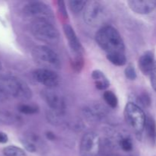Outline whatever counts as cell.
I'll list each match as a JSON object with an SVG mask.
<instances>
[{
	"mask_svg": "<svg viewBox=\"0 0 156 156\" xmlns=\"http://www.w3.org/2000/svg\"><path fill=\"white\" fill-rule=\"evenodd\" d=\"M41 97L53 113L63 115L66 109V101L61 93L54 88H46L41 91Z\"/></svg>",
	"mask_w": 156,
	"mask_h": 156,
	"instance_id": "cell-8",
	"label": "cell"
},
{
	"mask_svg": "<svg viewBox=\"0 0 156 156\" xmlns=\"http://www.w3.org/2000/svg\"><path fill=\"white\" fill-rule=\"evenodd\" d=\"M91 77L94 80L95 87L98 90H106L110 86L109 79L101 70H94L91 73Z\"/></svg>",
	"mask_w": 156,
	"mask_h": 156,
	"instance_id": "cell-16",
	"label": "cell"
},
{
	"mask_svg": "<svg viewBox=\"0 0 156 156\" xmlns=\"http://www.w3.org/2000/svg\"><path fill=\"white\" fill-rule=\"evenodd\" d=\"M125 76L129 80H134L136 78V72L132 64H129L125 69Z\"/></svg>",
	"mask_w": 156,
	"mask_h": 156,
	"instance_id": "cell-26",
	"label": "cell"
},
{
	"mask_svg": "<svg viewBox=\"0 0 156 156\" xmlns=\"http://www.w3.org/2000/svg\"><path fill=\"white\" fill-rule=\"evenodd\" d=\"M47 137L48 138V140H55V135L51 132L47 133Z\"/></svg>",
	"mask_w": 156,
	"mask_h": 156,
	"instance_id": "cell-32",
	"label": "cell"
},
{
	"mask_svg": "<svg viewBox=\"0 0 156 156\" xmlns=\"http://www.w3.org/2000/svg\"><path fill=\"white\" fill-rule=\"evenodd\" d=\"M32 57L34 62L43 69H59L61 66V60L58 54L47 46L35 47L32 50Z\"/></svg>",
	"mask_w": 156,
	"mask_h": 156,
	"instance_id": "cell-3",
	"label": "cell"
},
{
	"mask_svg": "<svg viewBox=\"0 0 156 156\" xmlns=\"http://www.w3.org/2000/svg\"><path fill=\"white\" fill-rule=\"evenodd\" d=\"M84 66L83 56H74L72 61V66L76 72H80Z\"/></svg>",
	"mask_w": 156,
	"mask_h": 156,
	"instance_id": "cell-25",
	"label": "cell"
},
{
	"mask_svg": "<svg viewBox=\"0 0 156 156\" xmlns=\"http://www.w3.org/2000/svg\"><path fill=\"white\" fill-rule=\"evenodd\" d=\"M30 30L36 39L45 44L54 45L59 41V31L50 21L44 20L32 21Z\"/></svg>",
	"mask_w": 156,
	"mask_h": 156,
	"instance_id": "cell-2",
	"label": "cell"
},
{
	"mask_svg": "<svg viewBox=\"0 0 156 156\" xmlns=\"http://www.w3.org/2000/svg\"><path fill=\"white\" fill-rule=\"evenodd\" d=\"M15 122V117L8 111H0V124H12Z\"/></svg>",
	"mask_w": 156,
	"mask_h": 156,
	"instance_id": "cell-23",
	"label": "cell"
},
{
	"mask_svg": "<svg viewBox=\"0 0 156 156\" xmlns=\"http://www.w3.org/2000/svg\"><path fill=\"white\" fill-rule=\"evenodd\" d=\"M117 143L120 149L125 152H130L133 149V143L132 139L128 135L120 136L117 139Z\"/></svg>",
	"mask_w": 156,
	"mask_h": 156,
	"instance_id": "cell-18",
	"label": "cell"
},
{
	"mask_svg": "<svg viewBox=\"0 0 156 156\" xmlns=\"http://www.w3.org/2000/svg\"><path fill=\"white\" fill-rule=\"evenodd\" d=\"M21 141L24 147L32 153L41 150L44 146V142L41 140V137L37 134L31 132L24 134Z\"/></svg>",
	"mask_w": 156,
	"mask_h": 156,
	"instance_id": "cell-13",
	"label": "cell"
},
{
	"mask_svg": "<svg viewBox=\"0 0 156 156\" xmlns=\"http://www.w3.org/2000/svg\"><path fill=\"white\" fill-rule=\"evenodd\" d=\"M87 2L83 0H71L69 2V9L73 13H79L83 10L85 7Z\"/></svg>",
	"mask_w": 156,
	"mask_h": 156,
	"instance_id": "cell-22",
	"label": "cell"
},
{
	"mask_svg": "<svg viewBox=\"0 0 156 156\" xmlns=\"http://www.w3.org/2000/svg\"><path fill=\"white\" fill-rule=\"evenodd\" d=\"M57 6L58 11H59V13L60 14V16L62 17V18H64V19H67V18H68V14H67L65 2L58 1Z\"/></svg>",
	"mask_w": 156,
	"mask_h": 156,
	"instance_id": "cell-27",
	"label": "cell"
},
{
	"mask_svg": "<svg viewBox=\"0 0 156 156\" xmlns=\"http://www.w3.org/2000/svg\"><path fill=\"white\" fill-rule=\"evenodd\" d=\"M104 99L108 106L111 108H115L118 105V99L117 95L111 91H106L104 93Z\"/></svg>",
	"mask_w": 156,
	"mask_h": 156,
	"instance_id": "cell-21",
	"label": "cell"
},
{
	"mask_svg": "<svg viewBox=\"0 0 156 156\" xmlns=\"http://www.w3.org/2000/svg\"><path fill=\"white\" fill-rule=\"evenodd\" d=\"M107 59L114 65L117 66H122L126 63V57L125 53H117L107 55Z\"/></svg>",
	"mask_w": 156,
	"mask_h": 156,
	"instance_id": "cell-19",
	"label": "cell"
},
{
	"mask_svg": "<svg viewBox=\"0 0 156 156\" xmlns=\"http://www.w3.org/2000/svg\"><path fill=\"white\" fill-rule=\"evenodd\" d=\"M63 32L68 41L69 46L74 53V56H82L84 53L83 47L73 27L69 24H64Z\"/></svg>",
	"mask_w": 156,
	"mask_h": 156,
	"instance_id": "cell-11",
	"label": "cell"
},
{
	"mask_svg": "<svg viewBox=\"0 0 156 156\" xmlns=\"http://www.w3.org/2000/svg\"><path fill=\"white\" fill-rule=\"evenodd\" d=\"M150 79H151V85H152V88L156 91V62H155L153 69L150 74Z\"/></svg>",
	"mask_w": 156,
	"mask_h": 156,
	"instance_id": "cell-28",
	"label": "cell"
},
{
	"mask_svg": "<svg viewBox=\"0 0 156 156\" xmlns=\"http://www.w3.org/2000/svg\"><path fill=\"white\" fill-rule=\"evenodd\" d=\"M9 140L8 136L4 133L0 132V143H6Z\"/></svg>",
	"mask_w": 156,
	"mask_h": 156,
	"instance_id": "cell-31",
	"label": "cell"
},
{
	"mask_svg": "<svg viewBox=\"0 0 156 156\" xmlns=\"http://www.w3.org/2000/svg\"><path fill=\"white\" fill-rule=\"evenodd\" d=\"M154 54L152 51H146L139 59V66L144 75H150L154 65Z\"/></svg>",
	"mask_w": 156,
	"mask_h": 156,
	"instance_id": "cell-15",
	"label": "cell"
},
{
	"mask_svg": "<svg viewBox=\"0 0 156 156\" xmlns=\"http://www.w3.org/2000/svg\"><path fill=\"white\" fill-rule=\"evenodd\" d=\"M24 16L32 19V21L44 20L53 22L54 14L50 6L43 2H31L24 6L23 9Z\"/></svg>",
	"mask_w": 156,
	"mask_h": 156,
	"instance_id": "cell-6",
	"label": "cell"
},
{
	"mask_svg": "<svg viewBox=\"0 0 156 156\" xmlns=\"http://www.w3.org/2000/svg\"><path fill=\"white\" fill-rule=\"evenodd\" d=\"M144 129H146L147 138L149 139L151 143L155 144L156 142V123L155 120L152 117H146V125H145Z\"/></svg>",
	"mask_w": 156,
	"mask_h": 156,
	"instance_id": "cell-17",
	"label": "cell"
},
{
	"mask_svg": "<svg viewBox=\"0 0 156 156\" xmlns=\"http://www.w3.org/2000/svg\"><path fill=\"white\" fill-rule=\"evenodd\" d=\"M33 78L36 82L47 87L55 88L59 83V77L54 71L47 69H37L33 73Z\"/></svg>",
	"mask_w": 156,
	"mask_h": 156,
	"instance_id": "cell-10",
	"label": "cell"
},
{
	"mask_svg": "<svg viewBox=\"0 0 156 156\" xmlns=\"http://www.w3.org/2000/svg\"><path fill=\"white\" fill-rule=\"evenodd\" d=\"M95 40L99 47L108 54L125 53V45L120 33L112 26H104L95 35Z\"/></svg>",
	"mask_w": 156,
	"mask_h": 156,
	"instance_id": "cell-1",
	"label": "cell"
},
{
	"mask_svg": "<svg viewBox=\"0 0 156 156\" xmlns=\"http://www.w3.org/2000/svg\"><path fill=\"white\" fill-rule=\"evenodd\" d=\"M124 118L129 127L137 134L142 135L145 129L146 116L136 104L129 102L124 108Z\"/></svg>",
	"mask_w": 156,
	"mask_h": 156,
	"instance_id": "cell-5",
	"label": "cell"
},
{
	"mask_svg": "<svg viewBox=\"0 0 156 156\" xmlns=\"http://www.w3.org/2000/svg\"><path fill=\"white\" fill-rule=\"evenodd\" d=\"M0 85L8 95H12L21 100H29L32 91L28 85L15 76H5L0 81Z\"/></svg>",
	"mask_w": 156,
	"mask_h": 156,
	"instance_id": "cell-4",
	"label": "cell"
},
{
	"mask_svg": "<svg viewBox=\"0 0 156 156\" xmlns=\"http://www.w3.org/2000/svg\"><path fill=\"white\" fill-rule=\"evenodd\" d=\"M109 156H117V155H109Z\"/></svg>",
	"mask_w": 156,
	"mask_h": 156,
	"instance_id": "cell-33",
	"label": "cell"
},
{
	"mask_svg": "<svg viewBox=\"0 0 156 156\" xmlns=\"http://www.w3.org/2000/svg\"><path fill=\"white\" fill-rule=\"evenodd\" d=\"M127 4L131 10L140 15L151 13L156 7V2L153 0H129Z\"/></svg>",
	"mask_w": 156,
	"mask_h": 156,
	"instance_id": "cell-14",
	"label": "cell"
},
{
	"mask_svg": "<svg viewBox=\"0 0 156 156\" xmlns=\"http://www.w3.org/2000/svg\"><path fill=\"white\" fill-rule=\"evenodd\" d=\"M81 156H98L100 152V137L94 132H88L82 136L79 147Z\"/></svg>",
	"mask_w": 156,
	"mask_h": 156,
	"instance_id": "cell-9",
	"label": "cell"
},
{
	"mask_svg": "<svg viewBox=\"0 0 156 156\" xmlns=\"http://www.w3.org/2000/svg\"><path fill=\"white\" fill-rule=\"evenodd\" d=\"M7 97L8 94H6L5 91H4V89H3V88H2L1 85H0V102H2L4 101H5Z\"/></svg>",
	"mask_w": 156,
	"mask_h": 156,
	"instance_id": "cell-30",
	"label": "cell"
},
{
	"mask_svg": "<svg viewBox=\"0 0 156 156\" xmlns=\"http://www.w3.org/2000/svg\"><path fill=\"white\" fill-rule=\"evenodd\" d=\"M139 100L140 101V102H141L142 105H143L144 106L146 107H148L151 104V101H150V98H149V96L147 94H143L141 96H140V98H139Z\"/></svg>",
	"mask_w": 156,
	"mask_h": 156,
	"instance_id": "cell-29",
	"label": "cell"
},
{
	"mask_svg": "<svg viewBox=\"0 0 156 156\" xmlns=\"http://www.w3.org/2000/svg\"><path fill=\"white\" fill-rule=\"evenodd\" d=\"M18 111L24 114H34L38 112L39 108L35 105H21L20 106H18Z\"/></svg>",
	"mask_w": 156,
	"mask_h": 156,
	"instance_id": "cell-24",
	"label": "cell"
},
{
	"mask_svg": "<svg viewBox=\"0 0 156 156\" xmlns=\"http://www.w3.org/2000/svg\"><path fill=\"white\" fill-rule=\"evenodd\" d=\"M3 154L5 156H27L22 149L15 146H9L3 149Z\"/></svg>",
	"mask_w": 156,
	"mask_h": 156,
	"instance_id": "cell-20",
	"label": "cell"
},
{
	"mask_svg": "<svg viewBox=\"0 0 156 156\" xmlns=\"http://www.w3.org/2000/svg\"><path fill=\"white\" fill-rule=\"evenodd\" d=\"M83 18L87 24L91 27H98L105 21L106 18V11L99 2H87L84 9Z\"/></svg>",
	"mask_w": 156,
	"mask_h": 156,
	"instance_id": "cell-7",
	"label": "cell"
},
{
	"mask_svg": "<svg viewBox=\"0 0 156 156\" xmlns=\"http://www.w3.org/2000/svg\"><path fill=\"white\" fill-rule=\"evenodd\" d=\"M83 114L87 120L92 123H97L106 117V109L98 103H94L85 106Z\"/></svg>",
	"mask_w": 156,
	"mask_h": 156,
	"instance_id": "cell-12",
	"label": "cell"
}]
</instances>
